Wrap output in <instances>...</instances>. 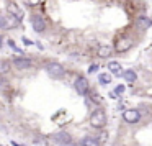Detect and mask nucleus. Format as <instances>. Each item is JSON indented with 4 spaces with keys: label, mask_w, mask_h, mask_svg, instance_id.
<instances>
[{
    "label": "nucleus",
    "mask_w": 152,
    "mask_h": 146,
    "mask_svg": "<svg viewBox=\"0 0 152 146\" xmlns=\"http://www.w3.org/2000/svg\"><path fill=\"white\" fill-rule=\"evenodd\" d=\"M8 44H10V46H12V48H13V49H15V51H18V48H17V46H15V43H13V41H12V40H10V41H8Z\"/></svg>",
    "instance_id": "5701e85b"
},
{
    "label": "nucleus",
    "mask_w": 152,
    "mask_h": 146,
    "mask_svg": "<svg viewBox=\"0 0 152 146\" xmlns=\"http://www.w3.org/2000/svg\"><path fill=\"white\" fill-rule=\"evenodd\" d=\"M96 69H98V67H96V66H92V67H90V72H95Z\"/></svg>",
    "instance_id": "393cba45"
},
{
    "label": "nucleus",
    "mask_w": 152,
    "mask_h": 146,
    "mask_svg": "<svg viewBox=\"0 0 152 146\" xmlns=\"http://www.w3.org/2000/svg\"><path fill=\"white\" fill-rule=\"evenodd\" d=\"M46 71L51 77H54V79H61V77H64V74H66L64 67L61 66L59 63H49L46 66Z\"/></svg>",
    "instance_id": "f03ea898"
},
{
    "label": "nucleus",
    "mask_w": 152,
    "mask_h": 146,
    "mask_svg": "<svg viewBox=\"0 0 152 146\" xmlns=\"http://www.w3.org/2000/svg\"><path fill=\"white\" fill-rule=\"evenodd\" d=\"M74 87H75V90L79 94H82V95H85L87 92H88V80H87V77H77L75 82H74Z\"/></svg>",
    "instance_id": "20e7f679"
},
{
    "label": "nucleus",
    "mask_w": 152,
    "mask_h": 146,
    "mask_svg": "<svg viewBox=\"0 0 152 146\" xmlns=\"http://www.w3.org/2000/svg\"><path fill=\"white\" fill-rule=\"evenodd\" d=\"M123 89H124V87H123V86H119V87H116V92H118V94H119V92H123Z\"/></svg>",
    "instance_id": "b1692460"
},
{
    "label": "nucleus",
    "mask_w": 152,
    "mask_h": 146,
    "mask_svg": "<svg viewBox=\"0 0 152 146\" xmlns=\"http://www.w3.org/2000/svg\"><path fill=\"white\" fill-rule=\"evenodd\" d=\"M123 76H124L126 82H134V80L137 79V74H136L134 71H126V72L123 74Z\"/></svg>",
    "instance_id": "2eb2a0df"
},
{
    "label": "nucleus",
    "mask_w": 152,
    "mask_h": 146,
    "mask_svg": "<svg viewBox=\"0 0 152 146\" xmlns=\"http://www.w3.org/2000/svg\"><path fill=\"white\" fill-rule=\"evenodd\" d=\"M90 97H92V102H95V103H100V100H102L96 92H90Z\"/></svg>",
    "instance_id": "6ab92c4d"
},
{
    "label": "nucleus",
    "mask_w": 152,
    "mask_h": 146,
    "mask_svg": "<svg viewBox=\"0 0 152 146\" xmlns=\"http://www.w3.org/2000/svg\"><path fill=\"white\" fill-rule=\"evenodd\" d=\"M111 51H113V48L110 46V44H100L96 53H98L100 58H108L110 54H111Z\"/></svg>",
    "instance_id": "9b49d317"
},
{
    "label": "nucleus",
    "mask_w": 152,
    "mask_h": 146,
    "mask_svg": "<svg viewBox=\"0 0 152 146\" xmlns=\"http://www.w3.org/2000/svg\"><path fill=\"white\" fill-rule=\"evenodd\" d=\"M10 67H12V64L8 63V61H5V59H2L0 61V76H7L8 72H10Z\"/></svg>",
    "instance_id": "f8f14e48"
},
{
    "label": "nucleus",
    "mask_w": 152,
    "mask_h": 146,
    "mask_svg": "<svg viewBox=\"0 0 152 146\" xmlns=\"http://www.w3.org/2000/svg\"><path fill=\"white\" fill-rule=\"evenodd\" d=\"M33 145L34 146H49V143H48V139L44 136H38V138H34Z\"/></svg>",
    "instance_id": "dca6fc26"
},
{
    "label": "nucleus",
    "mask_w": 152,
    "mask_h": 146,
    "mask_svg": "<svg viewBox=\"0 0 152 146\" xmlns=\"http://www.w3.org/2000/svg\"><path fill=\"white\" fill-rule=\"evenodd\" d=\"M7 10H8V13L13 15L17 20H23V10H21L15 2H8V4H7Z\"/></svg>",
    "instance_id": "6e6552de"
},
{
    "label": "nucleus",
    "mask_w": 152,
    "mask_h": 146,
    "mask_svg": "<svg viewBox=\"0 0 152 146\" xmlns=\"http://www.w3.org/2000/svg\"><path fill=\"white\" fill-rule=\"evenodd\" d=\"M123 120H124L126 123H137L139 120H141V113H139V110L136 108H128L123 112Z\"/></svg>",
    "instance_id": "7ed1b4c3"
},
{
    "label": "nucleus",
    "mask_w": 152,
    "mask_h": 146,
    "mask_svg": "<svg viewBox=\"0 0 152 146\" xmlns=\"http://www.w3.org/2000/svg\"><path fill=\"white\" fill-rule=\"evenodd\" d=\"M53 139L57 143V145H62V146L70 145V143H72L70 135H69V133H66V131H59V133H56V135H53Z\"/></svg>",
    "instance_id": "0eeeda50"
},
{
    "label": "nucleus",
    "mask_w": 152,
    "mask_h": 146,
    "mask_svg": "<svg viewBox=\"0 0 152 146\" xmlns=\"http://www.w3.org/2000/svg\"><path fill=\"white\" fill-rule=\"evenodd\" d=\"M151 25H152V20H151V18H147V17H139V18H137V27L142 28V30L149 28Z\"/></svg>",
    "instance_id": "ddd939ff"
},
{
    "label": "nucleus",
    "mask_w": 152,
    "mask_h": 146,
    "mask_svg": "<svg viewBox=\"0 0 152 146\" xmlns=\"http://www.w3.org/2000/svg\"><path fill=\"white\" fill-rule=\"evenodd\" d=\"M129 48H131V40H119L115 44V51H118V53H124Z\"/></svg>",
    "instance_id": "9d476101"
},
{
    "label": "nucleus",
    "mask_w": 152,
    "mask_h": 146,
    "mask_svg": "<svg viewBox=\"0 0 152 146\" xmlns=\"http://www.w3.org/2000/svg\"><path fill=\"white\" fill-rule=\"evenodd\" d=\"M108 69H110V71H115V72H118V71H121V64L116 63V61H111V63H108Z\"/></svg>",
    "instance_id": "f3484780"
},
{
    "label": "nucleus",
    "mask_w": 152,
    "mask_h": 146,
    "mask_svg": "<svg viewBox=\"0 0 152 146\" xmlns=\"http://www.w3.org/2000/svg\"><path fill=\"white\" fill-rule=\"evenodd\" d=\"M80 146H100V143L96 141L95 138H90V136H85V138L80 139Z\"/></svg>",
    "instance_id": "4468645a"
},
{
    "label": "nucleus",
    "mask_w": 152,
    "mask_h": 146,
    "mask_svg": "<svg viewBox=\"0 0 152 146\" xmlns=\"http://www.w3.org/2000/svg\"><path fill=\"white\" fill-rule=\"evenodd\" d=\"M0 30H4V15H0Z\"/></svg>",
    "instance_id": "412c9836"
},
{
    "label": "nucleus",
    "mask_w": 152,
    "mask_h": 146,
    "mask_svg": "<svg viewBox=\"0 0 152 146\" xmlns=\"http://www.w3.org/2000/svg\"><path fill=\"white\" fill-rule=\"evenodd\" d=\"M90 125H92L93 128H103V126L106 125V113L103 112L102 108L93 110L92 115H90Z\"/></svg>",
    "instance_id": "f257e3e1"
},
{
    "label": "nucleus",
    "mask_w": 152,
    "mask_h": 146,
    "mask_svg": "<svg viewBox=\"0 0 152 146\" xmlns=\"http://www.w3.org/2000/svg\"><path fill=\"white\" fill-rule=\"evenodd\" d=\"M13 66L17 67L18 71H25V69L33 67L34 63L31 59H26V58H15V59H13Z\"/></svg>",
    "instance_id": "39448f33"
},
{
    "label": "nucleus",
    "mask_w": 152,
    "mask_h": 146,
    "mask_svg": "<svg viewBox=\"0 0 152 146\" xmlns=\"http://www.w3.org/2000/svg\"><path fill=\"white\" fill-rule=\"evenodd\" d=\"M98 80H100V84H110L111 82V77H110L108 74H100Z\"/></svg>",
    "instance_id": "a211bd4d"
},
{
    "label": "nucleus",
    "mask_w": 152,
    "mask_h": 146,
    "mask_svg": "<svg viewBox=\"0 0 152 146\" xmlns=\"http://www.w3.org/2000/svg\"><path fill=\"white\" fill-rule=\"evenodd\" d=\"M18 21H20V20H17V18H15L13 15H10V13L4 15V30H10V28H15V27L18 25Z\"/></svg>",
    "instance_id": "1a4fd4ad"
},
{
    "label": "nucleus",
    "mask_w": 152,
    "mask_h": 146,
    "mask_svg": "<svg viewBox=\"0 0 152 146\" xmlns=\"http://www.w3.org/2000/svg\"><path fill=\"white\" fill-rule=\"evenodd\" d=\"M31 27H33V30L36 31V33H43V31L46 30V21H44L43 17L34 15V17L31 18Z\"/></svg>",
    "instance_id": "423d86ee"
},
{
    "label": "nucleus",
    "mask_w": 152,
    "mask_h": 146,
    "mask_svg": "<svg viewBox=\"0 0 152 146\" xmlns=\"http://www.w3.org/2000/svg\"><path fill=\"white\" fill-rule=\"evenodd\" d=\"M7 86V82H5V79H4V76H0V89H4V87Z\"/></svg>",
    "instance_id": "aec40b11"
},
{
    "label": "nucleus",
    "mask_w": 152,
    "mask_h": 146,
    "mask_svg": "<svg viewBox=\"0 0 152 146\" xmlns=\"http://www.w3.org/2000/svg\"><path fill=\"white\" fill-rule=\"evenodd\" d=\"M0 46H2V36H0Z\"/></svg>",
    "instance_id": "bb28decb"
},
{
    "label": "nucleus",
    "mask_w": 152,
    "mask_h": 146,
    "mask_svg": "<svg viewBox=\"0 0 152 146\" xmlns=\"http://www.w3.org/2000/svg\"><path fill=\"white\" fill-rule=\"evenodd\" d=\"M26 2H28V4H30V5H36L38 2H39V0H26Z\"/></svg>",
    "instance_id": "4be33fe9"
},
{
    "label": "nucleus",
    "mask_w": 152,
    "mask_h": 146,
    "mask_svg": "<svg viewBox=\"0 0 152 146\" xmlns=\"http://www.w3.org/2000/svg\"><path fill=\"white\" fill-rule=\"evenodd\" d=\"M12 146H23V145H20V143H17V141H13V143H12Z\"/></svg>",
    "instance_id": "a878e982"
}]
</instances>
